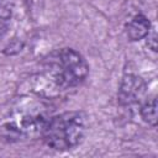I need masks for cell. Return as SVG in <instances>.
<instances>
[{
  "label": "cell",
  "mask_w": 158,
  "mask_h": 158,
  "mask_svg": "<svg viewBox=\"0 0 158 158\" xmlns=\"http://www.w3.org/2000/svg\"><path fill=\"white\" fill-rule=\"evenodd\" d=\"M139 114L144 122H147L152 127H156L157 125V99L156 96L147 98L142 102Z\"/></svg>",
  "instance_id": "obj_6"
},
{
  "label": "cell",
  "mask_w": 158,
  "mask_h": 158,
  "mask_svg": "<svg viewBox=\"0 0 158 158\" xmlns=\"http://www.w3.org/2000/svg\"><path fill=\"white\" fill-rule=\"evenodd\" d=\"M146 95V84L137 75H126L120 88V101L122 105L142 104Z\"/></svg>",
  "instance_id": "obj_4"
},
{
  "label": "cell",
  "mask_w": 158,
  "mask_h": 158,
  "mask_svg": "<svg viewBox=\"0 0 158 158\" xmlns=\"http://www.w3.org/2000/svg\"><path fill=\"white\" fill-rule=\"evenodd\" d=\"M88 131V116L83 111H65L48 120L42 139L47 147L64 152L79 146Z\"/></svg>",
  "instance_id": "obj_3"
},
{
  "label": "cell",
  "mask_w": 158,
  "mask_h": 158,
  "mask_svg": "<svg viewBox=\"0 0 158 158\" xmlns=\"http://www.w3.org/2000/svg\"><path fill=\"white\" fill-rule=\"evenodd\" d=\"M49 118L51 110L43 99L21 96L0 120V139L16 143L37 138L42 136Z\"/></svg>",
  "instance_id": "obj_1"
},
{
  "label": "cell",
  "mask_w": 158,
  "mask_h": 158,
  "mask_svg": "<svg viewBox=\"0 0 158 158\" xmlns=\"http://www.w3.org/2000/svg\"><path fill=\"white\" fill-rule=\"evenodd\" d=\"M89 74L85 58L73 48H60L47 54L42 62L43 78L58 91L81 85Z\"/></svg>",
  "instance_id": "obj_2"
},
{
  "label": "cell",
  "mask_w": 158,
  "mask_h": 158,
  "mask_svg": "<svg viewBox=\"0 0 158 158\" xmlns=\"http://www.w3.org/2000/svg\"><path fill=\"white\" fill-rule=\"evenodd\" d=\"M151 22L144 15H136L126 26L127 36L131 41H139L149 35Z\"/></svg>",
  "instance_id": "obj_5"
}]
</instances>
